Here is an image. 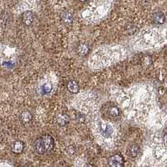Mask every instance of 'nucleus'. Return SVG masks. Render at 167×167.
I'll use <instances>...</instances> for the list:
<instances>
[{
  "label": "nucleus",
  "mask_w": 167,
  "mask_h": 167,
  "mask_svg": "<svg viewBox=\"0 0 167 167\" xmlns=\"http://www.w3.org/2000/svg\"><path fill=\"white\" fill-rule=\"evenodd\" d=\"M34 19H35V16H34V13L31 11H26L23 13L22 21L26 26L31 25L34 22Z\"/></svg>",
  "instance_id": "39448f33"
},
{
  "label": "nucleus",
  "mask_w": 167,
  "mask_h": 167,
  "mask_svg": "<svg viewBox=\"0 0 167 167\" xmlns=\"http://www.w3.org/2000/svg\"><path fill=\"white\" fill-rule=\"evenodd\" d=\"M107 114L108 115V117L111 118V119H116L119 117L120 111H119V108L117 106L111 105L107 109Z\"/></svg>",
  "instance_id": "423d86ee"
},
{
  "label": "nucleus",
  "mask_w": 167,
  "mask_h": 167,
  "mask_svg": "<svg viewBox=\"0 0 167 167\" xmlns=\"http://www.w3.org/2000/svg\"><path fill=\"white\" fill-rule=\"evenodd\" d=\"M164 142H165V145L167 146V134L164 136Z\"/></svg>",
  "instance_id": "dca6fc26"
},
{
  "label": "nucleus",
  "mask_w": 167,
  "mask_h": 167,
  "mask_svg": "<svg viewBox=\"0 0 167 167\" xmlns=\"http://www.w3.org/2000/svg\"><path fill=\"white\" fill-rule=\"evenodd\" d=\"M20 167H30L29 166H27V165H24V166H22Z\"/></svg>",
  "instance_id": "f3484780"
},
{
  "label": "nucleus",
  "mask_w": 167,
  "mask_h": 167,
  "mask_svg": "<svg viewBox=\"0 0 167 167\" xmlns=\"http://www.w3.org/2000/svg\"><path fill=\"white\" fill-rule=\"evenodd\" d=\"M67 88L71 93H76L79 91V85L76 81H70L67 83Z\"/></svg>",
  "instance_id": "f8f14e48"
},
{
  "label": "nucleus",
  "mask_w": 167,
  "mask_h": 167,
  "mask_svg": "<svg viewBox=\"0 0 167 167\" xmlns=\"http://www.w3.org/2000/svg\"><path fill=\"white\" fill-rule=\"evenodd\" d=\"M140 152V147L137 144L130 145L127 149V153L130 157H136Z\"/></svg>",
  "instance_id": "6e6552de"
},
{
  "label": "nucleus",
  "mask_w": 167,
  "mask_h": 167,
  "mask_svg": "<svg viewBox=\"0 0 167 167\" xmlns=\"http://www.w3.org/2000/svg\"><path fill=\"white\" fill-rule=\"evenodd\" d=\"M56 120L60 126H66L70 122V117L66 114L60 113L56 116Z\"/></svg>",
  "instance_id": "20e7f679"
},
{
  "label": "nucleus",
  "mask_w": 167,
  "mask_h": 167,
  "mask_svg": "<svg viewBox=\"0 0 167 167\" xmlns=\"http://www.w3.org/2000/svg\"><path fill=\"white\" fill-rule=\"evenodd\" d=\"M9 20V16L6 13H2L0 15V25L1 26H5L8 24Z\"/></svg>",
  "instance_id": "4468645a"
},
{
  "label": "nucleus",
  "mask_w": 167,
  "mask_h": 167,
  "mask_svg": "<svg viewBox=\"0 0 167 167\" xmlns=\"http://www.w3.org/2000/svg\"><path fill=\"white\" fill-rule=\"evenodd\" d=\"M77 52L81 56H86L89 53V46L86 44H81L77 47Z\"/></svg>",
  "instance_id": "ddd939ff"
},
{
  "label": "nucleus",
  "mask_w": 167,
  "mask_h": 167,
  "mask_svg": "<svg viewBox=\"0 0 167 167\" xmlns=\"http://www.w3.org/2000/svg\"><path fill=\"white\" fill-rule=\"evenodd\" d=\"M32 118H33V116L31 114L30 112H29V111H24L22 114H20V121L24 124L30 123L32 120Z\"/></svg>",
  "instance_id": "9d476101"
},
{
  "label": "nucleus",
  "mask_w": 167,
  "mask_h": 167,
  "mask_svg": "<svg viewBox=\"0 0 167 167\" xmlns=\"http://www.w3.org/2000/svg\"><path fill=\"white\" fill-rule=\"evenodd\" d=\"M41 91L44 94H47V93H50V92L52 91V86L49 83H45L42 86L41 88Z\"/></svg>",
  "instance_id": "2eb2a0df"
},
{
  "label": "nucleus",
  "mask_w": 167,
  "mask_h": 167,
  "mask_svg": "<svg viewBox=\"0 0 167 167\" xmlns=\"http://www.w3.org/2000/svg\"><path fill=\"white\" fill-rule=\"evenodd\" d=\"M24 143H23L22 141L19 140L13 142V145L11 146V150L15 154H20L23 150H24Z\"/></svg>",
  "instance_id": "0eeeda50"
},
{
  "label": "nucleus",
  "mask_w": 167,
  "mask_h": 167,
  "mask_svg": "<svg viewBox=\"0 0 167 167\" xmlns=\"http://www.w3.org/2000/svg\"><path fill=\"white\" fill-rule=\"evenodd\" d=\"M124 160L122 155L116 154L108 159V165L110 167H123Z\"/></svg>",
  "instance_id": "f03ea898"
},
{
  "label": "nucleus",
  "mask_w": 167,
  "mask_h": 167,
  "mask_svg": "<svg viewBox=\"0 0 167 167\" xmlns=\"http://www.w3.org/2000/svg\"><path fill=\"white\" fill-rule=\"evenodd\" d=\"M100 130H101L102 134V136L105 137V138H109L112 134H113V128L110 127L109 125L108 124H102L100 125Z\"/></svg>",
  "instance_id": "1a4fd4ad"
},
{
  "label": "nucleus",
  "mask_w": 167,
  "mask_h": 167,
  "mask_svg": "<svg viewBox=\"0 0 167 167\" xmlns=\"http://www.w3.org/2000/svg\"><path fill=\"white\" fill-rule=\"evenodd\" d=\"M85 167H93L92 166H91V165H88V166H86Z\"/></svg>",
  "instance_id": "a211bd4d"
},
{
  "label": "nucleus",
  "mask_w": 167,
  "mask_h": 167,
  "mask_svg": "<svg viewBox=\"0 0 167 167\" xmlns=\"http://www.w3.org/2000/svg\"><path fill=\"white\" fill-rule=\"evenodd\" d=\"M153 20L155 24H164L166 21V17H165L164 13H161V12H156L153 15Z\"/></svg>",
  "instance_id": "9b49d317"
},
{
  "label": "nucleus",
  "mask_w": 167,
  "mask_h": 167,
  "mask_svg": "<svg viewBox=\"0 0 167 167\" xmlns=\"http://www.w3.org/2000/svg\"><path fill=\"white\" fill-rule=\"evenodd\" d=\"M61 19L62 23L66 26H71L73 24V14L71 13L70 11H65L61 15Z\"/></svg>",
  "instance_id": "7ed1b4c3"
},
{
  "label": "nucleus",
  "mask_w": 167,
  "mask_h": 167,
  "mask_svg": "<svg viewBox=\"0 0 167 167\" xmlns=\"http://www.w3.org/2000/svg\"><path fill=\"white\" fill-rule=\"evenodd\" d=\"M78 1H80V2H86L87 0H78Z\"/></svg>",
  "instance_id": "6ab92c4d"
},
{
  "label": "nucleus",
  "mask_w": 167,
  "mask_h": 167,
  "mask_svg": "<svg viewBox=\"0 0 167 167\" xmlns=\"http://www.w3.org/2000/svg\"><path fill=\"white\" fill-rule=\"evenodd\" d=\"M54 145H55L54 139L50 135L45 134L38 138L34 142L33 148L36 154H45L50 152L54 148Z\"/></svg>",
  "instance_id": "f257e3e1"
}]
</instances>
